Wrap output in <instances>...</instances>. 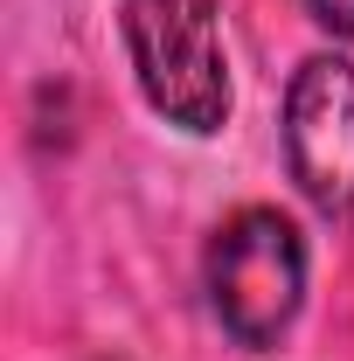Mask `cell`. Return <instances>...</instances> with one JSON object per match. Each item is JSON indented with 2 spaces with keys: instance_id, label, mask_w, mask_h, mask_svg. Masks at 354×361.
<instances>
[{
  "instance_id": "1",
  "label": "cell",
  "mask_w": 354,
  "mask_h": 361,
  "mask_svg": "<svg viewBox=\"0 0 354 361\" xmlns=\"http://www.w3.org/2000/svg\"><path fill=\"white\" fill-rule=\"evenodd\" d=\"M126 49L146 97L188 126L216 133L229 111V77L216 49V0H126Z\"/></svg>"
},
{
  "instance_id": "2",
  "label": "cell",
  "mask_w": 354,
  "mask_h": 361,
  "mask_svg": "<svg viewBox=\"0 0 354 361\" xmlns=\"http://www.w3.org/2000/svg\"><path fill=\"white\" fill-rule=\"evenodd\" d=\"M299 285H306V250L278 209H243L236 223H222L209 250V299L243 348H271L285 334V319L299 313Z\"/></svg>"
},
{
  "instance_id": "3",
  "label": "cell",
  "mask_w": 354,
  "mask_h": 361,
  "mask_svg": "<svg viewBox=\"0 0 354 361\" xmlns=\"http://www.w3.org/2000/svg\"><path fill=\"white\" fill-rule=\"evenodd\" d=\"M285 146L292 174L326 216L354 209V63L312 56L285 97Z\"/></svg>"
},
{
  "instance_id": "4",
  "label": "cell",
  "mask_w": 354,
  "mask_h": 361,
  "mask_svg": "<svg viewBox=\"0 0 354 361\" xmlns=\"http://www.w3.org/2000/svg\"><path fill=\"white\" fill-rule=\"evenodd\" d=\"M312 14H319L326 28H341V35H354V0H312Z\"/></svg>"
}]
</instances>
